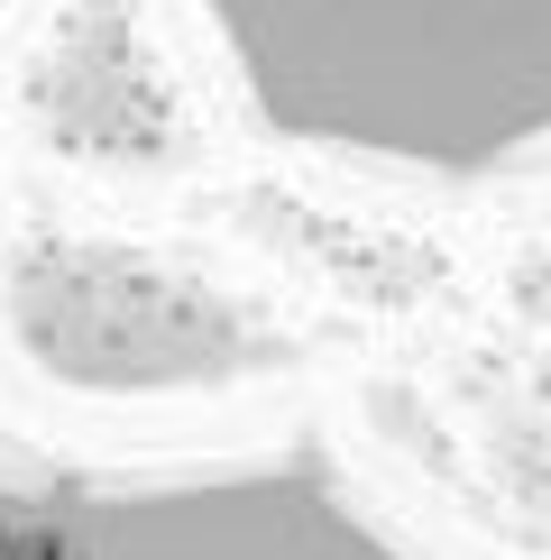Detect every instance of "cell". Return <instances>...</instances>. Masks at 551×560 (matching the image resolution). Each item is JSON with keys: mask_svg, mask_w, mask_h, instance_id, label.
Returning <instances> with one entry per match:
<instances>
[{"mask_svg": "<svg viewBox=\"0 0 551 560\" xmlns=\"http://www.w3.org/2000/svg\"><path fill=\"white\" fill-rule=\"evenodd\" d=\"M83 469H46L0 441V560H83Z\"/></svg>", "mask_w": 551, "mask_h": 560, "instance_id": "3", "label": "cell"}, {"mask_svg": "<svg viewBox=\"0 0 551 560\" xmlns=\"http://www.w3.org/2000/svg\"><path fill=\"white\" fill-rule=\"evenodd\" d=\"M542 395H551V359H542Z\"/></svg>", "mask_w": 551, "mask_h": 560, "instance_id": "4", "label": "cell"}, {"mask_svg": "<svg viewBox=\"0 0 551 560\" xmlns=\"http://www.w3.org/2000/svg\"><path fill=\"white\" fill-rule=\"evenodd\" d=\"M10 10H19V0H0V19H10Z\"/></svg>", "mask_w": 551, "mask_h": 560, "instance_id": "5", "label": "cell"}, {"mask_svg": "<svg viewBox=\"0 0 551 560\" xmlns=\"http://www.w3.org/2000/svg\"><path fill=\"white\" fill-rule=\"evenodd\" d=\"M285 148L469 184L551 148V0H194Z\"/></svg>", "mask_w": 551, "mask_h": 560, "instance_id": "1", "label": "cell"}, {"mask_svg": "<svg viewBox=\"0 0 551 560\" xmlns=\"http://www.w3.org/2000/svg\"><path fill=\"white\" fill-rule=\"evenodd\" d=\"M83 560H423L321 459H221V469L92 478Z\"/></svg>", "mask_w": 551, "mask_h": 560, "instance_id": "2", "label": "cell"}]
</instances>
